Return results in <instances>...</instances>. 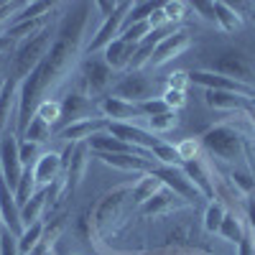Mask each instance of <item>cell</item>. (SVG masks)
<instances>
[{"label": "cell", "instance_id": "60d3db41", "mask_svg": "<svg viewBox=\"0 0 255 255\" xmlns=\"http://www.w3.org/2000/svg\"><path fill=\"white\" fill-rule=\"evenodd\" d=\"M199 145H202V143H197L194 138L181 140V143L176 145V153H179L181 163H184V161H194V158H199Z\"/></svg>", "mask_w": 255, "mask_h": 255}, {"label": "cell", "instance_id": "836d02e7", "mask_svg": "<svg viewBox=\"0 0 255 255\" xmlns=\"http://www.w3.org/2000/svg\"><path fill=\"white\" fill-rule=\"evenodd\" d=\"M148 125H151V130L156 135H163L168 130H174V128L179 125V115L174 110H166L161 115H153V118H148Z\"/></svg>", "mask_w": 255, "mask_h": 255}, {"label": "cell", "instance_id": "9c48e42d", "mask_svg": "<svg viewBox=\"0 0 255 255\" xmlns=\"http://www.w3.org/2000/svg\"><path fill=\"white\" fill-rule=\"evenodd\" d=\"M153 90H156V82L143 77L140 72H128L115 87H113V97H120L125 102H133V105H140V102H148L153 100Z\"/></svg>", "mask_w": 255, "mask_h": 255}, {"label": "cell", "instance_id": "7bdbcfd3", "mask_svg": "<svg viewBox=\"0 0 255 255\" xmlns=\"http://www.w3.org/2000/svg\"><path fill=\"white\" fill-rule=\"evenodd\" d=\"M189 72H174V74H168L166 79V90H176V92H186L189 87Z\"/></svg>", "mask_w": 255, "mask_h": 255}, {"label": "cell", "instance_id": "d4e9b609", "mask_svg": "<svg viewBox=\"0 0 255 255\" xmlns=\"http://www.w3.org/2000/svg\"><path fill=\"white\" fill-rule=\"evenodd\" d=\"M215 26H220V31L225 33H235L243 28V15L227 3H215Z\"/></svg>", "mask_w": 255, "mask_h": 255}, {"label": "cell", "instance_id": "ee69618b", "mask_svg": "<svg viewBox=\"0 0 255 255\" xmlns=\"http://www.w3.org/2000/svg\"><path fill=\"white\" fill-rule=\"evenodd\" d=\"M163 102H166V108L168 110H181L184 105H186V92H176V90H166L163 92V97H161Z\"/></svg>", "mask_w": 255, "mask_h": 255}, {"label": "cell", "instance_id": "83f0119b", "mask_svg": "<svg viewBox=\"0 0 255 255\" xmlns=\"http://www.w3.org/2000/svg\"><path fill=\"white\" fill-rule=\"evenodd\" d=\"M56 5L54 3H46V0H38V3H23V8H20L13 18H10V26L13 23H20V20H36V18H46Z\"/></svg>", "mask_w": 255, "mask_h": 255}, {"label": "cell", "instance_id": "7dc6e473", "mask_svg": "<svg viewBox=\"0 0 255 255\" xmlns=\"http://www.w3.org/2000/svg\"><path fill=\"white\" fill-rule=\"evenodd\" d=\"M238 255H255V235H253L250 227H248L245 238H243L240 245H238Z\"/></svg>", "mask_w": 255, "mask_h": 255}, {"label": "cell", "instance_id": "681fc988", "mask_svg": "<svg viewBox=\"0 0 255 255\" xmlns=\"http://www.w3.org/2000/svg\"><path fill=\"white\" fill-rule=\"evenodd\" d=\"M95 8L102 13V18H110V15L118 10V3H108V0H100V3H95Z\"/></svg>", "mask_w": 255, "mask_h": 255}, {"label": "cell", "instance_id": "f35d334b", "mask_svg": "<svg viewBox=\"0 0 255 255\" xmlns=\"http://www.w3.org/2000/svg\"><path fill=\"white\" fill-rule=\"evenodd\" d=\"M18 156H20L23 168H33V163L41 158V145L31 140H18Z\"/></svg>", "mask_w": 255, "mask_h": 255}, {"label": "cell", "instance_id": "7402d4cb", "mask_svg": "<svg viewBox=\"0 0 255 255\" xmlns=\"http://www.w3.org/2000/svg\"><path fill=\"white\" fill-rule=\"evenodd\" d=\"M90 108H92V102H90V97L84 95V92H79V90H74V92H69L67 97L61 100V128L64 125H69V123H77V120H84L87 118V113H90ZM59 128V130H61Z\"/></svg>", "mask_w": 255, "mask_h": 255}, {"label": "cell", "instance_id": "ffe728a7", "mask_svg": "<svg viewBox=\"0 0 255 255\" xmlns=\"http://www.w3.org/2000/svg\"><path fill=\"white\" fill-rule=\"evenodd\" d=\"M33 179H36V186H51L56 181H61V174H64V168H61V153H41V158L33 163Z\"/></svg>", "mask_w": 255, "mask_h": 255}, {"label": "cell", "instance_id": "d6a6232c", "mask_svg": "<svg viewBox=\"0 0 255 255\" xmlns=\"http://www.w3.org/2000/svg\"><path fill=\"white\" fill-rule=\"evenodd\" d=\"M33 118L46 120L51 128L59 125V123H61V100H51V97H46V100L36 108V115H33Z\"/></svg>", "mask_w": 255, "mask_h": 255}, {"label": "cell", "instance_id": "e575fe53", "mask_svg": "<svg viewBox=\"0 0 255 255\" xmlns=\"http://www.w3.org/2000/svg\"><path fill=\"white\" fill-rule=\"evenodd\" d=\"M148 36H151V26L148 23H133V26H125L118 38H123L125 44H130V46H140Z\"/></svg>", "mask_w": 255, "mask_h": 255}, {"label": "cell", "instance_id": "1f68e13d", "mask_svg": "<svg viewBox=\"0 0 255 255\" xmlns=\"http://www.w3.org/2000/svg\"><path fill=\"white\" fill-rule=\"evenodd\" d=\"M227 215V207L220 202V199H212L204 209V230L207 232H220V225Z\"/></svg>", "mask_w": 255, "mask_h": 255}, {"label": "cell", "instance_id": "11a10c76", "mask_svg": "<svg viewBox=\"0 0 255 255\" xmlns=\"http://www.w3.org/2000/svg\"><path fill=\"white\" fill-rule=\"evenodd\" d=\"M46 255H54V253H51V250H49V253H46Z\"/></svg>", "mask_w": 255, "mask_h": 255}, {"label": "cell", "instance_id": "5bb4252c", "mask_svg": "<svg viewBox=\"0 0 255 255\" xmlns=\"http://www.w3.org/2000/svg\"><path fill=\"white\" fill-rule=\"evenodd\" d=\"M18 92H20V84L5 77L3 84H0V138L8 133L10 125L18 123Z\"/></svg>", "mask_w": 255, "mask_h": 255}, {"label": "cell", "instance_id": "3957f363", "mask_svg": "<svg viewBox=\"0 0 255 255\" xmlns=\"http://www.w3.org/2000/svg\"><path fill=\"white\" fill-rule=\"evenodd\" d=\"M199 143L212 156H217L222 161H238L245 153V135L227 123H220L215 128H209V130H204Z\"/></svg>", "mask_w": 255, "mask_h": 255}, {"label": "cell", "instance_id": "8fae6325", "mask_svg": "<svg viewBox=\"0 0 255 255\" xmlns=\"http://www.w3.org/2000/svg\"><path fill=\"white\" fill-rule=\"evenodd\" d=\"M189 82L191 84H202L207 90H222V92H235V95H245L248 100L255 102V87H248V84H240L230 77L207 72V69H191L189 72Z\"/></svg>", "mask_w": 255, "mask_h": 255}, {"label": "cell", "instance_id": "9f6ffc18", "mask_svg": "<svg viewBox=\"0 0 255 255\" xmlns=\"http://www.w3.org/2000/svg\"><path fill=\"white\" fill-rule=\"evenodd\" d=\"M253 105H255V102H253Z\"/></svg>", "mask_w": 255, "mask_h": 255}, {"label": "cell", "instance_id": "f546056e", "mask_svg": "<svg viewBox=\"0 0 255 255\" xmlns=\"http://www.w3.org/2000/svg\"><path fill=\"white\" fill-rule=\"evenodd\" d=\"M51 133H54V128L46 123V120H41V118H33L31 123H28V128H26V133L20 135L18 140H31V143H46L49 138H51Z\"/></svg>", "mask_w": 255, "mask_h": 255}, {"label": "cell", "instance_id": "e0dca14e", "mask_svg": "<svg viewBox=\"0 0 255 255\" xmlns=\"http://www.w3.org/2000/svg\"><path fill=\"white\" fill-rule=\"evenodd\" d=\"M105 130H108V120L105 118H84V120L64 125L61 130L56 133V138L67 140V143H87L92 135L105 133Z\"/></svg>", "mask_w": 255, "mask_h": 255}, {"label": "cell", "instance_id": "277c9868", "mask_svg": "<svg viewBox=\"0 0 255 255\" xmlns=\"http://www.w3.org/2000/svg\"><path fill=\"white\" fill-rule=\"evenodd\" d=\"M207 72H215V74L235 79L240 84H248V87H255V61L248 54L238 51V49L220 51L215 59L209 61Z\"/></svg>", "mask_w": 255, "mask_h": 255}, {"label": "cell", "instance_id": "9a60e30c", "mask_svg": "<svg viewBox=\"0 0 255 255\" xmlns=\"http://www.w3.org/2000/svg\"><path fill=\"white\" fill-rule=\"evenodd\" d=\"M97 110H100V115L108 120V123H133V120H138V118H145L143 110H140V105L125 102V100L113 97V95L102 97V100L97 102Z\"/></svg>", "mask_w": 255, "mask_h": 255}, {"label": "cell", "instance_id": "8d00e7d4", "mask_svg": "<svg viewBox=\"0 0 255 255\" xmlns=\"http://www.w3.org/2000/svg\"><path fill=\"white\" fill-rule=\"evenodd\" d=\"M151 156H153L161 166H181V158H179V153H176V145H168L166 140H161V143L153 148Z\"/></svg>", "mask_w": 255, "mask_h": 255}, {"label": "cell", "instance_id": "6da1fadb", "mask_svg": "<svg viewBox=\"0 0 255 255\" xmlns=\"http://www.w3.org/2000/svg\"><path fill=\"white\" fill-rule=\"evenodd\" d=\"M95 10V3H74L61 15V23L54 33V44L49 54L41 59V64L31 72V77L20 84L18 92V123L15 135L20 138L26 133L28 123L36 115V108L46 100V95L67 77L74 67V61L82 54V38L87 28L90 13Z\"/></svg>", "mask_w": 255, "mask_h": 255}, {"label": "cell", "instance_id": "ac0fdd59", "mask_svg": "<svg viewBox=\"0 0 255 255\" xmlns=\"http://www.w3.org/2000/svg\"><path fill=\"white\" fill-rule=\"evenodd\" d=\"M0 217H3V225H5L8 232H13L15 238L23 235L26 227H23V222H20V207L13 197V191L8 189L3 174H0Z\"/></svg>", "mask_w": 255, "mask_h": 255}, {"label": "cell", "instance_id": "603a6c76", "mask_svg": "<svg viewBox=\"0 0 255 255\" xmlns=\"http://www.w3.org/2000/svg\"><path fill=\"white\" fill-rule=\"evenodd\" d=\"M207 105L212 110H222V113H235V110H245L248 108V97L245 95H235V92H222V90H207Z\"/></svg>", "mask_w": 255, "mask_h": 255}, {"label": "cell", "instance_id": "f6af8a7d", "mask_svg": "<svg viewBox=\"0 0 255 255\" xmlns=\"http://www.w3.org/2000/svg\"><path fill=\"white\" fill-rule=\"evenodd\" d=\"M140 110H143V115L145 118H153V115H161V113H166L168 108H166V102L158 97H153V100H148V102H140Z\"/></svg>", "mask_w": 255, "mask_h": 255}, {"label": "cell", "instance_id": "ab89813d", "mask_svg": "<svg viewBox=\"0 0 255 255\" xmlns=\"http://www.w3.org/2000/svg\"><path fill=\"white\" fill-rule=\"evenodd\" d=\"M186 8H189V3H181V0H176V3H161V10H163L168 23H179V20H184Z\"/></svg>", "mask_w": 255, "mask_h": 255}, {"label": "cell", "instance_id": "f1b7e54d", "mask_svg": "<svg viewBox=\"0 0 255 255\" xmlns=\"http://www.w3.org/2000/svg\"><path fill=\"white\" fill-rule=\"evenodd\" d=\"M44 222H36V225H31V227H26L23 230V235L18 238V250H20V255H28L31 250H36L38 245H41V240H44Z\"/></svg>", "mask_w": 255, "mask_h": 255}, {"label": "cell", "instance_id": "d6986e66", "mask_svg": "<svg viewBox=\"0 0 255 255\" xmlns=\"http://www.w3.org/2000/svg\"><path fill=\"white\" fill-rule=\"evenodd\" d=\"M95 158H100L102 163H108L125 174H151L156 168L151 161L138 153H95Z\"/></svg>", "mask_w": 255, "mask_h": 255}, {"label": "cell", "instance_id": "db71d44e", "mask_svg": "<svg viewBox=\"0 0 255 255\" xmlns=\"http://www.w3.org/2000/svg\"><path fill=\"white\" fill-rule=\"evenodd\" d=\"M64 255H77V253H64Z\"/></svg>", "mask_w": 255, "mask_h": 255}, {"label": "cell", "instance_id": "7a4b0ae2", "mask_svg": "<svg viewBox=\"0 0 255 255\" xmlns=\"http://www.w3.org/2000/svg\"><path fill=\"white\" fill-rule=\"evenodd\" d=\"M54 33L56 31H51V26H46L38 36L23 41V44L13 51V56L8 59V74L5 77L15 79L18 84H23L31 77V72L41 64V59L49 54V49L54 44Z\"/></svg>", "mask_w": 255, "mask_h": 255}, {"label": "cell", "instance_id": "74e56055", "mask_svg": "<svg viewBox=\"0 0 255 255\" xmlns=\"http://www.w3.org/2000/svg\"><path fill=\"white\" fill-rule=\"evenodd\" d=\"M230 181H232V186H235L240 194H245V197L255 194V174H248V171L235 168V171H230Z\"/></svg>", "mask_w": 255, "mask_h": 255}, {"label": "cell", "instance_id": "484cf974", "mask_svg": "<svg viewBox=\"0 0 255 255\" xmlns=\"http://www.w3.org/2000/svg\"><path fill=\"white\" fill-rule=\"evenodd\" d=\"M163 184H161V179H156V174L151 171V174H143V179H138L135 184H133V194H130V202H133V207L138 209V207H143L148 199H151L156 191L161 189Z\"/></svg>", "mask_w": 255, "mask_h": 255}, {"label": "cell", "instance_id": "7c38bea8", "mask_svg": "<svg viewBox=\"0 0 255 255\" xmlns=\"http://www.w3.org/2000/svg\"><path fill=\"white\" fill-rule=\"evenodd\" d=\"M87 163H90V145L87 143H77L74 153L69 158V166L64 168V174H61V199H67L72 191L82 184L84 171H87Z\"/></svg>", "mask_w": 255, "mask_h": 255}, {"label": "cell", "instance_id": "d590c367", "mask_svg": "<svg viewBox=\"0 0 255 255\" xmlns=\"http://www.w3.org/2000/svg\"><path fill=\"white\" fill-rule=\"evenodd\" d=\"M161 8L158 3H133L130 5V13L125 18V26H133V23H148V18L153 15V10ZM123 26V28H125Z\"/></svg>", "mask_w": 255, "mask_h": 255}, {"label": "cell", "instance_id": "bcb514c9", "mask_svg": "<svg viewBox=\"0 0 255 255\" xmlns=\"http://www.w3.org/2000/svg\"><path fill=\"white\" fill-rule=\"evenodd\" d=\"M189 8H194L204 20L215 23V3H207V0H197V3H189Z\"/></svg>", "mask_w": 255, "mask_h": 255}, {"label": "cell", "instance_id": "4dcf8cb0", "mask_svg": "<svg viewBox=\"0 0 255 255\" xmlns=\"http://www.w3.org/2000/svg\"><path fill=\"white\" fill-rule=\"evenodd\" d=\"M33 194H36V179H33L31 168H26L23 176H20V181H18V186H15V191H13V197H15L18 207H26L33 199Z\"/></svg>", "mask_w": 255, "mask_h": 255}, {"label": "cell", "instance_id": "44dd1931", "mask_svg": "<svg viewBox=\"0 0 255 255\" xmlns=\"http://www.w3.org/2000/svg\"><path fill=\"white\" fill-rule=\"evenodd\" d=\"M181 168H184V174L189 176V181L197 186V191H199L204 199H209V202L217 199V194H215V179H212V174H209V168H207L204 161H199V158L184 161Z\"/></svg>", "mask_w": 255, "mask_h": 255}, {"label": "cell", "instance_id": "52a82bcc", "mask_svg": "<svg viewBox=\"0 0 255 255\" xmlns=\"http://www.w3.org/2000/svg\"><path fill=\"white\" fill-rule=\"evenodd\" d=\"M113 84V69L105 64V59L87 56L82 61V79H79V92L87 97H100L105 90Z\"/></svg>", "mask_w": 255, "mask_h": 255}, {"label": "cell", "instance_id": "4316f807", "mask_svg": "<svg viewBox=\"0 0 255 255\" xmlns=\"http://www.w3.org/2000/svg\"><path fill=\"white\" fill-rule=\"evenodd\" d=\"M245 232H248V227H245V222L240 220L238 212H227L225 220H222V225H220V238L227 240V243H238V245H240V240L245 238Z\"/></svg>", "mask_w": 255, "mask_h": 255}, {"label": "cell", "instance_id": "ba28073f", "mask_svg": "<svg viewBox=\"0 0 255 255\" xmlns=\"http://www.w3.org/2000/svg\"><path fill=\"white\" fill-rule=\"evenodd\" d=\"M130 5L133 3H118V10L110 15V18H105L102 20V26L97 28V33H95V38L90 41L87 46H84V54L87 56H95V54H100V51H105L113 41L120 36V31H123V26H125V18H128V13H130Z\"/></svg>", "mask_w": 255, "mask_h": 255}, {"label": "cell", "instance_id": "c3c4849f", "mask_svg": "<svg viewBox=\"0 0 255 255\" xmlns=\"http://www.w3.org/2000/svg\"><path fill=\"white\" fill-rule=\"evenodd\" d=\"M166 23H168V20H166V15H163V10H161V8H156V10H153V15L148 18V26H151V31H161Z\"/></svg>", "mask_w": 255, "mask_h": 255}, {"label": "cell", "instance_id": "f907efd6", "mask_svg": "<svg viewBox=\"0 0 255 255\" xmlns=\"http://www.w3.org/2000/svg\"><path fill=\"white\" fill-rule=\"evenodd\" d=\"M245 209H248V227L253 230V235H255V194H253V197H248Z\"/></svg>", "mask_w": 255, "mask_h": 255}, {"label": "cell", "instance_id": "816d5d0a", "mask_svg": "<svg viewBox=\"0 0 255 255\" xmlns=\"http://www.w3.org/2000/svg\"><path fill=\"white\" fill-rule=\"evenodd\" d=\"M243 113H245V118L250 120V125L255 128V105H253V102H248V108H245Z\"/></svg>", "mask_w": 255, "mask_h": 255}, {"label": "cell", "instance_id": "5b68a950", "mask_svg": "<svg viewBox=\"0 0 255 255\" xmlns=\"http://www.w3.org/2000/svg\"><path fill=\"white\" fill-rule=\"evenodd\" d=\"M133 194V184H123L113 191H108L97 204H95V212H92V227L95 232H100V235H108L110 232V225H115L120 217H123V207L128 204V199H130Z\"/></svg>", "mask_w": 255, "mask_h": 255}, {"label": "cell", "instance_id": "cb8c5ba5", "mask_svg": "<svg viewBox=\"0 0 255 255\" xmlns=\"http://www.w3.org/2000/svg\"><path fill=\"white\" fill-rule=\"evenodd\" d=\"M133 51H135V46L125 44L123 38H115L113 44L102 51V59L113 72H118V69H128V64H130V59H133Z\"/></svg>", "mask_w": 255, "mask_h": 255}, {"label": "cell", "instance_id": "f5cc1de1", "mask_svg": "<svg viewBox=\"0 0 255 255\" xmlns=\"http://www.w3.org/2000/svg\"><path fill=\"white\" fill-rule=\"evenodd\" d=\"M250 15H253V20H255V5H253V13H250Z\"/></svg>", "mask_w": 255, "mask_h": 255}, {"label": "cell", "instance_id": "2e32d148", "mask_svg": "<svg viewBox=\"0 0 255 255\" xmlns=\"http://www.w3.org/2000/svg\"><path fill=\"white\" fill-rule=\"evenodd\" d=\"M181 207H189V202L181 199L179 194H174L171 189L161 186L143 207H138V215H143V217H163V215H171V212H176Z\"/></svg>", "mask_w": 255, "mask_h": 255}, {"label": "cell", "instance_id": "30bf717a", "mask_svg": "<svg viewBox=\"0 0 255 255\" xmlns=\"http://www.w3.org/2000/svg\"><path fill=\"white\" fill-rule=\"evenodd\" d=\"M153 174H156V179H161V184H163L166 189H171L174 194H179V197L186 199L189 204L197 207V202L202 199V194L197 191V186L189 181V176L184 174L181 166H156Z\"/></svg>", "mask_w": 255, "mask_h": 255}, {"label": "cell", "instance_id": "8992f818", "mask_svg": "<svg viewBox=\"0 0 255 255\" xmlns=\"http://www.w3.org/2000/svg\"><path fill=\"white\" fill-rule=\"evenodd\" d=\"M23 163L18 156V135H15V125L8 128V133L0 138V174H3L5 184L10 191H15L20 176H23Z\"/></svg>", "mask_w": 255, "mask_h": 255}, {"label": "cell", "instance_id": "4fadbf2b", "mask_svg": "<svg viewBox=\"0 0 255 255\" xmlns=\"http://www.w3.org/2000/svg\"><path fill=\"white\" fill-rule=\"evenodd\" d=\"M191 46V31L189 28H179V31H171L161 44L156 46L153 51V59H151V67H163L171 59L181 56L186 49Z\"/></svg>", "mask_w": 255, "mask_h": 255}, {"label": "cell", "instance_id": "b9f144b4", "mask_svg": "<svg viewBox=\"0 0 255 255\" xmlns=\"http://www.w3.org/2000/svg\"><path fill=\"white\" fill-rule=\"evenodd\" d=\"M0 255H20L18 250V238L13 232L3 230V235H0Z\"/></svg>", "mask_w": 255, "mask_h": 255}]
</instances>
